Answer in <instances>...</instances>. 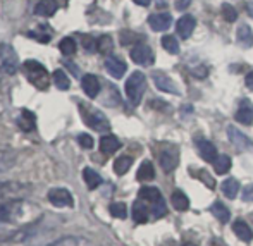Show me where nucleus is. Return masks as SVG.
I'll use <instances>...</instances> for the list:
<instances>
[{
	"instance_id": "f257e3e1",
	"label": "nucleus",
	"mask_w": 253,
	"mask_h": 246,
	"mask_svg": "<svg viewBox=\"0 0 253 246\" xmlns=\"http://www.w3.org/2000/svg\"><path fill=\"white\" fill-rule=\"evenodd\" d=\"M23 71L26 74V80L33 84L38 90H47L50 86L52 80L50 74H48L47 67L43 64H40L38 60H26L23 64Z\"/></svg>"
},
{
	"instance_id": "f03ea898",
	"label": "nucleus",
	"mask_w": 253,
	"mask_h": 246,
	"mask_svg": "<svg viewBox=\"0 0 253 246\" xmlns=\"http://www.w3.org/2000/svg\"><path fill=\"white\" fill-rule=\"evenodd\" d=\"M80 112L83 116V121L91 127L93 131H98V133H105V131L110 129V123L105 117V114L98 109H93V107L86 105V103H80Z\"/></svg>"
},
{
	"instance_id": "7ed1b4c3",
	"label": "nucleus",
	"mask_w": 253,
	"mask_h": 246,
	"mask_svg": "<svg viewBox=\"0 0 253 246\" xmlns=\"http://www.w3.org/2000/svg\"><path fill=\"white\" fill-rule=\"evenodd\" d=\"M145 90H147V76L140 71H134L126 81V95L133 105H138L141 102Z\"/></svg>"
},
{
	"instance_id": "20e7f679",
	"label": "nucleus",
	"mask_w": 253,
	"mask_h": 246,
	"mask_svg": "<svg viewBox=\"0 0 253 246\" xmlns=\"http://www.w3.org/2000/svg\"><path fill=\"white\" fill-rule=\"evenodd\" d=\"M28 191V186L17 181H0V203L12 202L24 197Z\"/></svg>"
},
{
	"instance_id": "39448f33",
	"label": "nucleus",
	"mask_w": 253,
	"mask_h": 246,
	"mask_svg": "<svg viewBox=\"0 0 253 246\" xmlns=\"http://www.w3.org/2000/svg\"><path fill=\"white\" fill-rule=\"evenodd\" d=\"M0 62L7 74H16L19 69V59L10 43H5V41L0 43Z\"/></svg>"
},
{
	"instance_id": "423d86ee",
	"label": "nucleus",
	"mask_w": 253,
	"mask_h": 246,
	"mask_svg": "<svg viewBox=\"0 0 253 246\" xmlns=\"http://www.w3.org/2000/svg\"><path fill=\"white\" fill-rule=\"evenodd\" d=\"M21 210H23L21 200H12V202L0 203V226H2V224L14 222V220L21 215Z\"/></svg>"
},
{
	"instance_id": "0eeeda50",
	"label": "nucleus",
	"mask_w": 253,
	"mask_h": 246,
	"mask_svg": "<svg viewBox=\"0 0 253 246\" xmlns=\"http://www.w3.org/2000/svg\"><path fill=\"white\" fill-rule=\"evenodd\" d=\"M48 202L52 203L57 208H66V206H73L74 205V198L71 195L69 190L66 188H52L48 191Z\"/></svg>"
},
{
	"instance_id": "6e6552de",
	"label": "nucleus",
	"mask_w": 253,
	"mask_h": 246,
	"mask_svg": "<svg viewBox=\"0 0 253 246\" xmlns=\"http://www.w3.org/2000/svg\"><path fill=\"white\" fill-rule=\"evenodd\" d=\"M159 162L166 172H170V170L176 169L177 164H179V150H177V147L170 145V147L164 148L159 153Z\"/></svg>"
},
{
	"instance_id": "1a4fd4ad",
	"label": "nucleus",
	"mask_w": 253,
	"mask_h": 246,
	"mask_svg": "<svg viewBox=\"0 0 253 246\" xmlns=\"http://www.w3.org/2000/svg\"><path fill=\"white\" fill-rule=\"evenodd\" d=\"M131 59L138 66H152L153 60H155V55H153L152 48L147 43H138L131 50Z\"/></svg>"
},
{
	"instance_id": "9d476101",
	"label": "nucleus",
	"mask_w": 253,
	"mask_h": 246,
	"mask_svg": "<svg viewBox=\"0 0 253 246\" xmlns=\"http://www.w3.org/2000/svg\"><path fill=\"white\" fill-rule=\"evenodd\" d=\"M152 80L155 83V86L159 88L160 91H166V93H179L176 83L170 80L167 74H164L162 71H153L152 73Z\"/></svg>"
},
{
	"instance_id": "9b49d317",
	"label": "nucleus",
	"mask_w": 253,
	"mask_h": 246,
	"mask_svg": "<svg viewBox=\"0 0 253 246\" xmlns=\"http://www.w3.org/2000/svg\"><path fill=\"white\" fill-rule=\"evenodd\" d=\"M105 69L112 78L121 80V78L124 76V73H126L127 66H126V62H124L123 59H119L117 55H109L105 59Z\"/></svg>"
},
{
	"instance_id": "f8f14e48",
	"label": "nucleus",
	"mask_w": 253,
	"mask_h": 246,
	"mask_svg": "<svg viewBox=\"0 0 253 246\" xmlns=\"http://www.w3.org/2000/svg\"><path fill=\"white\" fill-rule=\"evenodd\" d=\"M227 136H229L231 143H233L238 150H241V152H245V150H250L253 147L250 138H247V134H243L240 129H238V127H234V126L227 127Z\"/></svg>"
},
{
	"instance_id": "ddd939ff",
	"label": "nucleus",
	"mask_w": 253,
	"mask_h": 246,
	"mask_svg": "<svg viewBox=\"0 0 253 246\" xmlns=\"http://www.w3.org/2000/svg\"><path fill=\"white\" fill-rule=\"evenodd\" d=\"M197 28V19H195L191 14H184L176 24V31L183 40H188L193 33V30Z\"/></svg>"
},
{
	"instance_id": "4468645a",
	"label": "nucleus",
	"mask_w": 253,
	"mask_h": 246,
	"mask_svg": "<svg viewBox=\"0 0 253 246\" xmlns=\"http://www.w3.org/2000/svg\"><path fill=\"white\" fill-rule=\"evenodd\" d=\"M148 24L153 31H166L169 30V26L172 24V16L169 12H159V14H152L148 17Z\"/></svg>"
},
{
	"instance_id": "2eb2a0df",
	"label": "nucleus",
	"mask_w": 253,
	"mask_h": 246,
	"mask_svg": "<svg viewBox=\"0 0 253 246\" xmlns=\"http://www.w3.org/2000/svg\"><path fill=\"white\" fill-rule=\"evenodd\" d=\"M81 88H83V91L88 97L95 98L100 93V81H98V78L93 76V74H84V76L81 78Z\"/></svg>"
},
{
	"instance_id": "dca6fc26",
	"label": "nucleus",
	"mask_w": 253,
	"mask_h": 246,
	"mask_svg": "<svg viewBox=\"0 0 253 246\" xmlns=\"http://www.w3.org/2000/svg\"><path fill=\"white\" fill-rule=\"evenodd\" d=\"M197 147H198V152H200V157L205 162H215V159L219 155H217V148L213 143H210L209 140H197Z\"/></svg>"
},
{
	"instance_id": "f3484780",
	"label": "nucleus",
	"mask_w": 253,
	"mask_h": 246,
	"mask_svg": "<svg viewBox=\"0 0 253 246\" xmlns=\"http://www.w3.org/2000/svg\"><path fill=\"white\" fill-rule=\"evenodd\" d=\"M234 119L240 124H247V126H250L253 123V105L248 100L241 102V107L238 109V112L234 114Z\"/></svg>"
},
{
	"instance_id": "a211bd4d",
	"label": "nucleus",
	"mask_w": 253,
	"mask_h": 246,
	"mask_svg": "<svg viewBox=\"0 0 253 246\" xmlns=\"http://www.w3.org/2000/svg\"><path fill=\"white\" fill-rule=\"evenodd\" d=\"M59 9V2L57 0H38V3L35 5V14L37 16L50 17L57 12Z\"/></svg>"
},
{
	"instance_id": "6ab92c4d",
	"label": "nucleus",
	"mask_w": 253,
	"mask_h": 246,
	"mask_svg": "<svg viewBox=\"0 0 253 246\" xmlns=\"http://www.w3.org/2000/svg\"><path fill=\"white\" fill-rule=\"evenodd\" d=\"M148 217H150L148 205L143 202V200L138 198L133 205V219L136 220L138 224H145V222H148Z\"/></svg>"
},
{
	"instance_id": "aec40b11",
	"label": "nucleus",
	"mask_w": 253,
	"mask_h": 246,
	"mask_svg": "<svg viewBox=\"0 0 253 246\" xmlns=\"http://www.w3.org/2000/svg\"><path fill=\"white\" fill-rule=\"evenodd\" d=\"M233 231L241 241H245V243H250V241L253 240V233H252L250 226H248L245 220L238 219L236 222L233 224Z\"/></svg>"
},
{
	"instance_id": "412c9836",
	"label": "nucleus",
	"mask_w": 253,
	"mask_h": 246,
	"mask_svg": "<svg viewBox=\"0 0 253 246\" xmlns=\"http://www.w3.org/2000/svg\"><path fill=\"white\" fill-rule=\"evenodd\" d=\"M140 200H143L147 205H157L159 202H162V195H160V191L157 190V188H148V186H145V188H141L140 190Z\"/></svg>"
},
{
	"instance_id": "4be33fe9",
	"label": "nucleus",
	"mask_w": 253,
	"mask_h": 246,
	"mask_svg": "<svg viewBox=\"0 0 253 246\" xmlns=\"http://www.w3.org/2000/svg\"><path fill=\"white\" fill-rule=\"evenodd\" d=\"M119 148H121V141L114 134H105L103 138H100V150L105 155H112Z\"/></svg>"
},
{
	"instance_id": "5701e85b",
	"label": "nucleus",
	"mask_w": 253,
	"mask_h": 246,
	"mask_svg": "<svg viewBox=\"0 0 253 246\" xmlns=\"http://www.w3.org/2000/svg\"><path fill=\"white\" fill-rule=\"evenodd\" d=\"M236 38H238V41H240L241 47L250 48L253 45V31H252V28L248 26V24H241V26L238 28V31H236Z\"/></svg>"
},
{
	"instance_id": "b1692460",
	"label": "nucleus",
	"mask_w": 253,
	"mask_h": 246,
	"mask_svg": "<svg viewBox=\"0 0 253 246\" xmlns=\"http://www.w3.org/2000/svg\"><path fill=\"white\" fill-rule=\"evenodd\" d=\"M17 124H19V127L23 131H33L35 124H37V117H35V114L31 112V110L24 109L23 112H21L19 119H17Z\"/></svg>"
},
{
	"instance_id": "393cba45",
	"label": "nucleus",
	"mask_w": 253,
	"mask_h": 246,
	"mask_svg": "<svg viewBox=\"0 0 253 246\" xmlns=\"http://www.w3.org/2000/svg\"><path fill=\"white\" fill-rule=\"evenodd\" d=\"M170 203H172V206L177 210V212H184V210L190 208V198H188L181 190L174 191L172 197H170Z\"/></svg>"
},
{
	"instance_id": "a878e982",
	"label": "nucleus",
	"mask_w": 253,
	"mask_h": 246,
	"mask_svg": "<svg viewBox=\"0 0 253 246\" xmlns=\"http://www.w3.org/2000/svg\"><path fill=\"white\" fill-rule=\"evenodd\" d=\"M210 212H212V215L215 217L217 220H220V222H227V220L231 219V212L227 210V206L224 205L222 202H213L212 206H210Z\"/></svg>"
},
{
	"instance_id": "bb28decb",
	"label": "nucleus",
	"mask_w": 253,
	"mask_h": 246,
	"mask_svg": "<svg viewBox=\"0 0 253 246\" xmlns=\"http://www.w3.org/2000/svg\"><path fill=\"white\" fill-rule=\"evenodd\" d=\"M16 153L7 152V150H0V172H5V170L12 169L16 165Z\"/></svg>"
},
{
	"instance_id": "cd10ccee",
	"label": "nucleus",
	"mask_w": 253,
	"mask_h": 246,
	"mask_svg": "<svg viewBox=\"0 0 253 246\" xmlns=\"http://www.w3.org/2000/svg\"><path fill=\"white\" fill-rule=\"evenodd\" d=\"M83 179H84V183H86V186L90 188V190H95V188H98L102 184L100 174H98L97 170L90 169V167H86V169L83 170Z\"/></svg>"
},
{
	"instance_id": "c85d7f7f",
	"label": "nucleus",
	"mask_w": 253,
	"mask_h": 246,
	"mask_svg": "<svg viewBox=\"0 0 253 246\" xmlns=\"http://www.w3.org/2000/svg\"><path fill=\"white\" fill-rule=\"evenodd\" d=\"M153 177H155V169H153L150 160L141 162L140 169H138V172H136V179L138 181H152Z\"/></svg>"
},
{
	"instance_id": "c756f323",
	"label": "nucleus",
	"mask_w": 253,
	"mask_h": 246,
	"mask_svg": "<svg viewBox=\"0 0 253 246\" xmlns=\"http://www.w3.org/2000/svg\"><path fill=\"white\" fill-rule=\"evenodd\" d=\"M222 193L226 195L229 200H234L238 197V193H240V183H238V179H234V177H231V179H226L222 183Z\"/></svg>"
},
{
	"instance_id": "7c9ffc66",
	"label": "nucleus",
	"mask_w": 253,
	"mask_h": 246,
	"mask_svg": "<svg viewBox=\"0 0 253 246\" xmlns=\"http://www.w3.org/2000/svg\"><path fill=\"white\" fill-rule=\"evenodd\" d=\"M131 165H133V159L127 155H123L114 162V170H116L117 176H124L131 169Z\"/></svg>"
},
{
	"instance_id": "2f4dec72",
	"label": "nucleus",
	"mask_w": 253,
	"mask_h": 246,
	"mask_svg": "<svg viewBox=\"0 0 253 246\" xmlns=\"http://www.w3.org/2000/svg\"><path fill=\"white\" fill-rule=\"evenodd\" d=\"M231 157L229 155H219L215 159V162H213V169H215L217 174H220V176H224V174H227L231 170Z\"/></svg>"
},
{
	"instance_id": "473e14b6",
	"label": "nucleus",
	"mask_w": 253,
	"mask_h": 246,
	"mask_svg": "<svg viewBox=\"0 0 253 246\" xmlns=\"http://www.w3.org/2000/svg\"><path fill=\"white\" fill-rule=\"evenodd\" d=\"M97 50L103 55H110L114 50V41H112V37L109 35H102L100 38L97 40Z\"/></svg>"
},
{
	"instance_id": "72a5a7b5",
	"label": "nucleus",
	"mask_w": 253,
	"mask_h": 246,
	"mask_svg": "<svg viewBox=\"0 0 253 246\" xmlns=\"http://www.w3.org/2000/svg\"><path fill=\"white\" fill-rule=\"evenodd\" d=\"M52 78H53V83H55V86L59 88V90H69L71 81H69V78H67V74L64 73L62 69L53 71Z\"/></svg>"
},
{
	"instance_id": "f704fd0d",
	"label": "nucleus",
	"mask_w": 253,
	"mask_h": 246,
	"mask_svg": "<svg viewBox=\"0 0 253 246\" xmlns=\"http://www.w3.org/2000/svg\"><path fill=\"white\" fill-rule=\"evenodd\" d=\"M59 48H60V52L64 53V55H74L76 53V50H78V43L73 40L71 37H66V38H62L60 40V43H59Z\"/></svg>"
},
{
	"instance_id": "c9c22d12",
	"label": "nucleus",
	"mask_w": 253,
	"mask_h": 246,
	"mask_svg": "<svg viewBox=\"0 0 253 246\" xmlns=\"http://www.w3.org/2000/svg\"><path fill=\"white\" fill-rule=\"evenodd\" d=\"M162 47L166 52L176 55V53L179 52V41H177L176 37H172V35H166V37L162 38Z\"/></svg>"
},
{
	"instance_id": "e433bc0d",
	"label": "nucleus",
	"mask_w": 253,
	"mask_h": 246,
	"mask_svg": "<svg viewBox=\"0 0 253 246\" xmlns=\"http://www.w3.org/2000/svg\"><path fill=\"white\" fill-rule=\"evenodd\" d=\"M190 172L193 174L197 179L203 181V183H205V186H209L210 190H213V188H215V179H213V177L210 176V172H207L205 169H200V170H193V169H191Z\"/></svg>"
},
{
	"instance_id": "4c0bfd02",
	"label": "nucleus",
	"mask_w": 253,
	"mask_h": 246,
	"mask_svg": "<svg viewBox=\"0 0 253 246\" xmlns=\"http://www.w3.org/2000/svg\"><path fill=\"white\" fill-rule=\"evenodd\" d=\"M83 243H86V241L83 240V238H78V236H66V238H60V240L53 241L52 245L48 246H81Z\"/></svg>"
},
{
	"instance_id": "58836bf2",
	"label": "nucleus",
	"mask_w": 253,
	"mask_h": 246,
	"mask_svg": "<svg viewBox=\"0 0 253 246\" xmlns=\"http://www.w3.org/2000/svg\"><path fill=\"white\" fill-rule=\"evenodd\" d=\"M109 212H110V215L116 217V219H126L127 206L124 205V203H112V205L109 206Z\"/></svg>"
},
{
	"instance_id": "ea45409f",
	"label": "nucleus",
	"mask_w": 253,
	"mask_h": 246,
	"mask_svg": "<svg viewBox=\"0 0 253 246\" xmlns=\"http://www.w3.org/2000/svg\"><path fill=\"white\" fill-rule=\"evenodd\" d=\"M220 10H222V17L227 23H234L238 19V10L231 3H222V9Z\"/></svg>"
},
{
	"instance_id": "a19ab883",
	"label": "nucleus",
	"mask_w": 253,
	"mask_h": 246,
	"mask_svg": "<svg viewBox=\"0 0 253 246\" xmlns=\"http://www.w3.org/2000/svg\"><path fill=\"white\" fill-rule=\"evenodd\" d=\"M150 213H152V217H155V219H159V217H164L167 213V206H166V202H159L157 205H153L152 206V210H150Z\"/></svg>"
},
{
	"instance_id": "79ce46f5",
	"label": "nucleus",
	"mask_w": 253,
	"mask_h": 246,
	"mask_svg": "<svg viewBox=\"0 0 253 246\" xmlns=\"http://www.w3.org/2000/svg\"><path fill=\"white\" fill-rule=\"evenodd\" d=\"M78 143H80L83 148L90 150V148H93V138L86 133H81V134H78Z\"/></svg>"
},
{
	"instance_id": "37998d69",
	"label": "nucleus",
	"mask_w": 253,
	"mask_h": 246,
	"mask_svg": "<svg viewBox=\"0 0 253 246\" xmlns=\"http://www.w3.org/2000/svg\"><path fill=\"white\" fill-rule=\"evenodd\" d=\"M81 43H83V47L88 50V52H93V50H97V41L93 40V38L90 37V35H81Z\"/></svg>"
},
{
	"instance_id": "c03bdc74",
	"label": "nucleus",
	"mask_w": 253,
	"mask_h": 246,
	"mask_svg": "<svg viewBox=\"0 0 253 246\" xmlns=\"http://www.w3.org/2000/svg\"><path fill=\"white\" fill-rule=\"evenodd\" d=\"M241 198H243L245 202H253V183L252 184H247V186L243 188Z\"/></svg>"
},
{
	"instance_id": "a18cd8bd",
	"label": "nucleus",
	"mask_w": 253,
	"mask_h": 246,
	"mask_svg": "<svg viewBox=\"0 0 253 246\" xmlns=\"http://www.w3.org/2000/svg\"><path fill=\"white\" fill-rule=\"evenodd\" d=\"M193 74L197 78H205L207 74H209V69H207L205 66H200V67H195L193 69Z\"/></svg>"
},
{
	"instance_id": "49530a36",
	"label": "nucleus",
	"mask_w": 253,
	"mask_h": 246,
	"mask_svg": "<svg viewBox=\"0 0 253 246\" xmlns=\"http://www.w3.org/2000/svg\"><path fill=\"white\" fill-rule=\"evenodd\" d=\"M191 5V0H176V9L177 10H184Z\"/></svg>"
},
{
	"instance_id": "de8ad7c7",
	"label": "nucleus",
	"mask_w": 253,
	"mask_h": 246,
	"mask_svg": "<svg viewBox=\"0 0 253 246\" xmlns=\"http://www.w3.org/2000/svg\"><path fill=\"white\" fill-rule=\"evenodd\" d=\"M245 83H247V88L250 91H253V71L252 73L247 74V78H245Z\"/></svg>"
},
{
	"instance_id": "09e8293b",
	"label": "nucleus",
	"mask_w": 253,
	"mask_h": 246,
	"mask_svg": "<svg viewBox=\"0 0 253 246\" xmlns=\"http://www.w3.org/2000/svg\"><path fill=\"white\" fill-rule=\"evenodd\" d=\"M152 107H162L166 112H170V105H166V103H160V102H152Z\"/></svg>"
},
{
	"instance_id": "8fccbe9b",
	"label": "nucleus",
	"mask_w": 253,
	"mask_h": 246,
	"mask_svg": "<svg viewBox=\"0 0 253 246\" xmlns=\"http://www.w3.org/2000/svg\"><path fill=\"white\" fill-rule=\"evenodd\" d=\"M134 3H138V5H141V7H147L152 3V0H134Z\"/></svg>"
},
{
	"instance_id": "3c124183",
	"label": "nucleus",
	"mask_w": 253,
	"mask_h": 246,
	"mask_svg": "<svg viewBox=\"0 0 253 246\" xmlns=\"http://www.w3.org/2000/svg\"><path fill=\"white\" fill-rule=\"evenodd\" d=\"M184 246H197V245H193V243H186Z\"/></svg>"
}]
</instances>
